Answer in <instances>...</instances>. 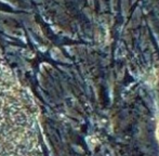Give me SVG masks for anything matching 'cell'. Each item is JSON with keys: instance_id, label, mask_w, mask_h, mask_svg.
<instances>
[{"instance_id": "cell-1", "label": "cell", "mask_w": 159, "mask_h": 156, "mask_svg": "<svg viewBox=\"0 0 159 156\" xmlns=\"http://www.w3.org/2000/svg\"><path fill=\"white\" fill-rule=\"evenodd\" d=\"M158 135H159V124H158Z\"/></svg>"}]
</instances>
